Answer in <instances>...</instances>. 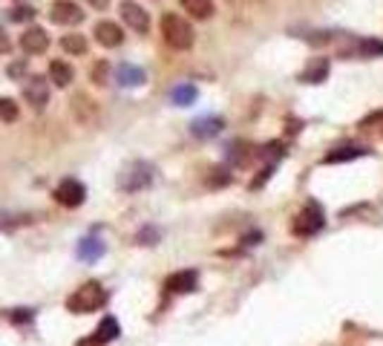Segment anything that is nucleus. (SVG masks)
<instances>
[{
  "label": "nucleus",
  "instance_id": "nucleus-1",
  "mask_svg": "<svg viewBox=\"0 0 383 346\" xmlns=\"http://www.w3.org/2000/svg\"><path fill=\"white\" fill-rule=\"evenodd\" d=\"M162 35H164L167 47L179 49V52L193 47V26H190L185 18L173 15V12H167V15L162 18Z\"/></svg>",
  "mask_w": 383,
  "mask_h": 346
},
{
  "label": "nucleus",
  "instance_id": "nucleus-2",
  "mask_svg": "<svg viewBox=\"0 0 383 346\" xmlns=\"http://www.w3.org/2000/svg\"><path fill=\"white\" fill-rule=\"evenodd\" d=\"M104 303H107V292H104L98 283H87V286H81L73 297L66 300V309L75 311V315H87V311L101 309Z\"/></svg>",
  "mask_w": 383,
  "mask_h": 346
},
{
  "label": "nucleus",
  "instance_id": "nucleus-3",
  "mask_svg": "<svg viewBox=\"0 0 383 346\" xmlns=\"http://www.w3.org/2000/svg\"><path fill=\"white\" fill-rule=\"evenodd\" d=\"M153 179H156V167H153V165H147V162H133V165L121 173V177H118V188L135 193V191H145L147 185H153Z\"/></svg>",
  "mask_w": 383,
  "mask_h": 346
},
{
  "label": "nucleus",
  "instance_id": "nucleus-4",
  "mask_svg": "<svg viewBox=\"0 0 383 346\" xmlns=\"http://www.w3.org/2000/svg\"><path fill=\"white\" fill-rule=\"evenodd\" d=\"M326 225V214H323V208L317 202H308L303 211L297 214V220L291 222V231L297 237H315L320 228Z\"/></svg>",
  "mask_w": 383,
  "mask_h": 346
},
{
  "label": "nucleus",
  "instance_id": "nucleus-5",
  "mask_svg": "<svg viewBox=\"0 0 383 346\" xmlns=\"http://www.w3.org/2000/svg\"><path fill=\"white\" fill-rule=\"evenodd\" d=\"M340 55L343 58H377L383 55V41H375V38H346L343 47H340Z\"/></svg>",
  "mask_w": 383,
  "mask_h": 346
},
{
  "label": "nucleus",
  "instance_id": "nucleus-6",
  "mask_svg": "<svg viewBox=\"0 0 383 346\" xmlns=\"http://www.w3.org/2000/svg\"><path fill=\"white\" fill-rule=\"evenodd\" d=\"M49 20L58 26H75L84 20V9L73 0H55L52 9H49Z\"/></svg>",
  "mask_w": 383,
  "mask_h": 346
},
{
  "label": "nucleus",
  "instance_id": "nucleus-7",
  "mask_svg": "<svg viewBox=\"0 0 383 346\" xmlns=\"http://www.w3.org/2000/svg\"><path fill=\"white\" fill-rule=\"evenodd\" d=\"M55 199L66 208H78L84 199H87V188L78 182V179H63L58 188H55Z\"/></svg>",
  "mask_w": 383,
  "mask_h": 346
},
{
  "label": "nucleus",
  "instance_id": "nucleus-8",
  "mask_svg": "<svg viewBox=\"0 0 383 346\" xmlns=\"http://www.w3.org/2000/svg\"><path fill=\"white\" fill-rule=\"evenodd\" d=\"M47 47H49V35L41 26H32L20 35V49L26 55H41V52H47Z\"/></svg>",
  "mask_w": 383,
  "mask_h": 346
},
{
  "label": "nucleus",
  "instance_id": "nucleus-9",
  "mask_svg": "<svg viewBox=\"0 0 383 346\" xmlns=\"http://www.w3.org/2000/svg\"><path fill=\"white\" fill-rule=\"evenodd\" d=\"M95 41H98L101 47L113 49V47H121L124 32H121V26L113 23V20H98V23H95Z\"/></svg>",
  "mask_w": 383,
  "mask_h": 346
},
{
  "label": "nucleus",
  "instance_id": "nucleus-10",
  "mask_svg": "<svg viewBox=\"0 0 383 346\" xmlns=\"http://www.w3.org/2000/svg\"><path fill=\"white\" fill-rule=\"evenodd\" d=\"M121 18H124V23L133 32H147V26H150L147 12L138 6V4H133V0H124V4H121Z\"/></svg>",
  "mask_w": 383,
  "mask_h": 346
},
{
  "label": "nucleus",
  "instance_id": "nucleus-11",
  "mask_svg": "<svg viewBox=\"0 0 383 346\" xmlns=\"http://www.w3.org/2000/svg\"><path fill=\"white\" fill-rule=\"evenodd\" d=\"M23 98L32 104L35 110H44L47 101H49V87L44 78H29V84L23 87Z\"/></svg>",
  "mask_w": 383,
  "mask_h": 346
},
{
  "label": "nucleus",
  "instance_id": "nucleus-12",
  "mask_svg": "<svg viewBox=\"0 0 383 346\" xmlns=\"http://www.w3.org/2000/svg\"><path fill=\"white\" fill-rule=\"evenodd\" d=\"M326 78H329V61L326 58H311L308 66L303 69V76H300V81H305V84H323Z\"/></svg>",
  "mask_w": 383,
  "mask_h": 346
},
{
  "label": "nucleus",
  "instance_id": "nucleus-13",
  "mask_svg": "<svg viewBox=\"0 0 383 346\" xmlns=\"http://www.w3.org/2000/svg\"><path fill=\"white\" fill-rule=\"evenodd\" d=\"M116 81L121 87H142L145 84V69L135 66V64H121L116 69Z\"/></svg>",
  "mask_w": 383,
  "mask_h": 346
},
{
  "label": "nucleus",
  "instance_id": "nucleus-14",
  "mask_svg": "<svg viewBox=\"0 0 383 346\" xmlns=\"http://www.w3.org/2000/svg\"><path fill=\"white\" fill-rule=\"evenodd\" d=\"M190 130H193V136H196V138H211V136H217V133L222 130V119H217V116L196 119Z\"/></svg>",
  "mask_w": 383,
  "mask_h": 346
},
{
  "label": "nucleus",
  "instance_id": "nucleus-15",
  "mask_svg": "<svg viewBox=\"0 0 383 346\" xmlns=\"http://www.w3.org/2000/svg\"><path fill=\"white\" fill-rule=\"evenodd\" d=\"M167 289L176 292V294H188L196 289V271H182V274H173L167 280Z\"/></svg>",
  "mask_w": 383,
  "mask_h": 346
},
{
  "label": "nucleus",
  "instance_id": "nucleus-16",
  "mask_svg": "<svg viewBox=\"0 0 383 346\" xmlns=\"http://www.w3.org/2000/svg\"><path fill=\"white\" fill-rule=\"evenodd\" d=\"M49 78L55 87H69L73 84V66H69L66 61H52L49 64Z\"/></svg>",
  "mask_w": 383,
  "mask_h": 346
},
{
  "label": "nucleus",
  "instance_id": "nucleus-17",
  "mask_svg": "<svg viewBox=\"0 0 383 346\" xmlns=\"http://www.w3.org/2000/svg\"><path fill=\"white\" fill-rule=\"evenodd\" d=\"M179 4H182L185 12H190L199 20H207L214 15V0H179Z\"/></svg>",
  "mask_w": 383,
  "mask_h": 346
},
{
  "label": "nucleus",
  "instance_id": "nucleus-18",
  "mask_svg": "<svg viewBox=\"0 0 383 346\" xmlns=\"http://www.w3.org/2000/svg\"><path fill=\"white\" fill-rule=\"evenodd\" d=\"M101 254H104V242H101V239H95V237L81 239V246H78V257H81L84 263H95Z\"/></svg>",
  "mask_w": 383,
  "mask_h": 346
},
{
  "label": "nucleus",
  "instance_id": "nucleus-19",
  "mask_svg": "<svg viewBox=\"0 0 383 346\" xmlns=\"http://www.w3.org/2000/svg\"><path fill=\"white\" fill-rule=\"evenodd\" d=\"M118 332H121L118 321H116V318H107V321H101V326L95 329V338H92L90 343H110V340L118 338Z\"/></svg>",
  "mask_w": 383,
  "mask_h": 346
},
{
  "label": "nucleus",
  "instance_id": "nucleus-20",
  "mask_svg": "<svg viewBox=\"0 0 383 346\" xmlns=\"http://www.w3.org/2000/svg\"><path fill=\"white\" fill-rule=\"evenodd\" d=\"M360 156H369L366 148H340V150H332L323 162L326 165H340V162H352V159H360Z\"/></svg>",
  "mask_w": 383,
  "mask_h": 346
},
{
  "label": "nucleus",
  "instance_id": "nucleus-21",
  "mask_svg": "<svg viewBox=\"0 0 383 346\" xmlns=\"http://www.w3.org/2000/svg\"><path fill=\"white\" fill-rule=\"evenodd\" d=\"M196 87L193 84H179V87H173V93H170V98H173V104H179V107H190V104L196 101Z\"/></svg>",
  "mask_w": 383,
  "mask_h": 346
},
{
  "label": "nucleus",
  "instance_id": "nucleus-22",
  "mask_svg": "<svg viewBox=\"0 0 383 346\" xmlns=\"http://www.w3.org/2000/svg\"><path fill=\"white\" fill-rule=\"evenodd\" d=\"M61 49L69 52V55H84L87 52L84 35H63V38H61Z\"/></svg>",
  "mask_w": 383,
  "mask_h": 346
},
{
  "label": "nucleus",
  "instance_id": "nucleus-23",
  "mask_svg": "<svg viewBox=\"0 0 383 346\" xmlns=\"http://www.w3.org/2000/svg\"><path fill=\"white\" fill-rule=\"evenodd\" d=\"M18 119V104L12 98H0V121H15Z\"/></svg>",
  "mask_w": 383,
  "mask_h": 346
},
{
  "label": "nucleus",
  "instance_id": "nucleus-24",
  "mask_svg": "<svg viewBox=\"0 0 383 346\" xmlns=\"http://www.w3.org/2000/svg\"><path fill=\"white\" fill-rule=\"evenodd\" d=\"M9 18H12L15 23H26V20L35 18V9H32V6H15V9H9Z\"/></svg>",
  "mask_w": 383,
  "mask_h": 346
},
{
  "label": "nucleus",
  "instance_id": "nucleus-25",
  "mask_svg": "<svg viewBox=\"0 0 383 346\" xmlns=\"http://www.w3.org/2000/svg\"><path fill=\"white\" fill-rule=\"evenodd\" d=\"M107 76H110L107 61H98V64L92 66V81H95V84H107Z\"/></svg>",
  "mask_w": 383,
  "mask_h": 346
},
{
  "label": "nucleus",
  "instance_id": "nucleus-26",
  "mask_svg": "<svg viewBox=\"0 0 383 346\" xmlns=\"http://www.w3.org/2000/svg\"><path fill=\"white\" fill-rule=\"evenodd\" d=\"M23 73H26V61L9 64V76H12V78H23Z\"/></svg>",
  "mask_w": 383,
  "mask_h": 346
},
{
  "label": "nucleus",
  "instance_id": "nucleus-27",
  "mask_svg": "<svg viewBox=\"0 0 383 346\" xmlns=\"http://www.w3.org/2000/svg\"><path fill=\"white\" fill-rule=\"evenodd\" d=\"M9 49H12V44H9V38H6L4 26H0V55H4V52H9Z\"/></svg>",
  "mask_w": 383,
  "mask_h": 346
},
{
  "label": "nucleus",
  "instance_id": "nucleus-28",
  "mask_svg": "<svg viewBox=\"0 0 383 346\" xmlns=\"http://www.w3.org/2000/svg\"><path fill=\"white\" fill-rule=\"evenodd\" d=\"M87 4H90L92 9H98V12H104V9H107V4H110V0H87Z\"/></svg>",
  "mask_w": 383,
  "mask_h": 346
},
{
  "label": "nucleus",
  "instance_id": "nucleus-29",
  "mask_svg": "<svg viewBox=\"0 0 383 346\" xmlns=\"http://www.w3.org/2000/svg\"><path fill=\"white\" fill-rule=\"evenodd\" d=\"M375 119H377V124H380V130H377V133L383 136V113H380V116H375Z\"/></svg>",
  "mask_w": 383,
  "mask_h": 346
}]
</instances>
